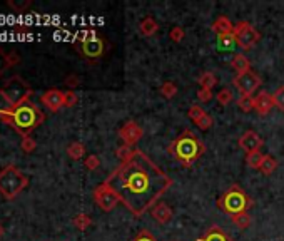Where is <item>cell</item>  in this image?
I'll use <instances>...</instances> for the list:
<instances>
[{
  "mask_svg": "<svg viewBox=\"0 0 284 241\" xmlns=\"http://www.w3.org/2000/svg\"><path fill=\"white\" fill-rule=\"evenodd\" d=\"M206 148L192 131L186 129L169 144V153L181 163V166L189 168L204 154Z\"/></svg>",
  "mask_w": 284,
  "mask_h": 241,
  "instance_id": "obj_3",
  "label": "cell"
},
{
  "mask_svg": "<svg viewBox=\"0 0 284 241\" xmlns=\"http://www.w3.org/2000/svg\"><path fill=\"white\" fill-rule=\"evenodd\" d=\"M20 148H22V151L27 153V154H30V153H34L35 151V148H37V141L32 136H25L22 137V141H20Z\"/></svg>",
  "mask_w": 284,
  "mask_h": 241,
  "instance_id": "obj_31",
  "label": "cell"
},
{
  "mask_svg": "<svg viewBox=\"0 0 284 241\" xmlns=\"http://www.w3.org/2000/svg\"><path fill=\"white\" fill-rule=\"evenodd\" d=\"M80 84V80H79V76H76V74H71V76H67L66 77V85L69 89H76L77 85Z\"/></svg>",
  "mask_w": 284,
  "mask_h": 241,
  "instance_id": "obj_41",
  "label": "cell"
},
{
  "mask_svg": "<svg viewBox=\"0 0 284 241\" xmlns=\"http://www.w3.org/2000/svg\"><path fill=\"white\" fill-rule=\"evenodd\" d=\"M157 30H159V24L155 22L154 17L142 19L141 24H139V32H141L144 37H152Z\"/></svg>",
  "mask_w": 284,
  "mask_h": 241,
  "instance_id": "obj_19",
  "label": "cell"
},
{
  "mask_svg": "<svg viewBox=\"0 0 284 241\" xmlns=\"http://www.w3.org/2000/svg\"><path fill=\"white\" fill-rule=\"evenodd\" d=\"M231 67L236 71V76H241V74L251 71V62L244 54H236L231 61Z\"/></svg>",
  "mask_w": 284,
  "mask_h": 241,
  "instance_id": "obj_18",
  "label": "cell"
},
{
  "mask_svg": "<svg viewBox=\"0 0 284 241\" xmlns=\"http://www.w3.org/2000/svg\"><path fill=\"white\" fill-rule=\"evenodd\" d=\"M238 107L243 112H251L254 111V98L253 95H239L238 99Z\"/></svg>",
  "mask_w": 284,
  "mask_h": 241,
  "instance_id": "obj_28",
  "label": "cell"
},
{
  "mask_svg": "<svg viewBox=\"0 0 284 241\" xmlns=\"http://www.w3.org/2000/svg\"><path fill=\"white\" fill-rule=\"evenodd\" d=\"M159 92L162 98L165 99H173L176 94H178V85H176L174 82H171V80H167V82H164L162 85L159 87Z\"/></svg>",
  "mask_w": 284,
  "mask_h": 241,
  "instance_id": "obj_26",
  "label": "cell"
},
{
  "mask_svg": "<svg viewBox=\"0 0 284 241\" xmlns=\"http://www.w3.org/2000/svg\"><path fill=\"white\" fill-rule=\"evenodd\" d=\"M212 98H214V94H212L211 89H199V90H197V99H199L202 104L209 103Z\"/></svg>",
  "mask_w": 284,
  "mask_h": 241,
  "instance_id": "obj_37",
  "label": "cell"
},
{
  "mask_svg": "<svg viewBox=\"0 0 284 241\" xmlns=\"http://www.w3.org/2000/svg\"><path fill=\"white\" fill-rule=\"evenodd\" d=\"M212 122H214L212 117L209 116V114H206L199 122H197V127H199V129H202V131H206V129H209V127L212 126Z\"/></svg>",
  "mask_w": 284,
  "mask_h": 241,
  "instance_id": "obj_40",
  "label": "cell"
},
{
  "mask_svg": "<svg viewBox=\"0 0 284 241\" xmlns=\"http://www.w3.org/2000/svg\"><path fill=\"white\" fill-rule=\"evenodd\" d=\"M0 121L4 124L12 126L20 136H30V132L42 126V122L45 121V116L39 107L34 103L27 101V103L20 104L17 107H5L0 109Z\"/></svg>",
  "mask_w": 284,
  "mask_h": 241,
  "instance_id": "obj_2",
  "label": "cell"
},
{
  "mask_svg": "<svg viewBox=\"0 0 284 241\" xmlns=\"http://www.w3.org/2000/svg\"><path fill=\"white\" fill-rule=\"evenodd\" d=\"M7 69H10L9 67V62H7V52H5L2 47H0V77L4 76Z\"/></svg>",
  "mask_w": 284,
  "mask_h": 241,
  "instance_id": "obj_38",
  "label": "cell"
},
{
  "mask_svg": "<svg viewBox=\"0 0 284 241\" xmlns=\"http://www.w3.org/2000/svg\"><path fill=\"white\" fill-rule=\"evenodd\" d=\"M262 159H264V154H261L259 151L246 154V163H248V166L251 169H258L259 171V166L262 163Z\"/></svg>",
  "mask_w": 284,
  "mask_h": 241,
  "instance_id": "obj_27",
  "label": "cell"
},
{
  "mask_svg": "<svg viewBox=\"0 0 284 241\" xmlns=\"http://www.w3.org/2000/svg\"><path fill=\"white\" fill-rule=\"evenodd\" d=\"M29 186V178L17 166L9 164L0 171V195L7 200H14Z\"/></svg>",
  "mask_w": 284,
  "mask_h": 241,
  "instance_id": "obj_4",
  "label": "cell"
},
{
  "mask_svg": "<svg viewBox=\"0 0 284 241\" xmlns=\"http://www.w3.org/2000/svg\"><path fill=\"white\" fill-rule=\"evenodd\" d=\"M169 37H171V40L181 42L182 39H184V29H182V27H173L169 32Z\"/></svg>",
  "mask_w": 284,
  "mask_h": 241,
  "instance_id": "obj_36",
  "label": "cell"
},
{
  "mask_svg": "<svg viewBox=\"0 0 284 241\" xmlns=\"http://www.w3.org/2000/svg\"><path fill=\"white\" fill-rule=\"evenodd\" d=\"M77 94L74 92V90H67V92H64V107H74L77 104Z\"/></svg>",
  "mask_w": 284,
  "mask_h": 241,
  "instance_id": "obj_35",
  "label": "cell"
},
{
  "mask_svg": "<svg viewBox=\"0 0 284 241\" xmlns=\"http://www.w3.org/2000/svg\"><path fill=\"white\" fill-rule=\"evenodd\" d=\"M7 62H9V67H14L20 64V56L17 52H7Z\"/></svg>",
  "mask_w": 284,
  "mask_h": 241,
  "instance_id": "obj_42",
  "label": "cell"
},
{
  "mask_svg": "<svg viewBox=\"0 0 284 241\" xmlns=\"http://www.w3.org/2000/svg\"><path fill=\"white\" fill-rule=\"evenodd\" d=\"M233 84H234V87L239 90L241 95H253L256 90L261 87L262 80L256 72L248 71V72L241 74V76H236L233 79Z\"/></svg>",
  "mask_w": 284,
  "mask_h": 241,
  "instance_id": "obj_9",
  "label": "cell"
},
{
  "mask_svg": "<svg viewBox=\"0 0 284 241\" xmlns=\"http://www.w3.org/2000/svg\"><path fill=\"white\" fill-rule=\"evenodd\" d=\"M32 5V2L30 0H7V7L9 9H12V10H15V12H24V10H27Z\"/></svg>",
  "mask_w": 284,
  "mask_h": 241,
  "instance_id": "obj_30",
  "label": "cell"
},
{
  "mask_svg": "<svg viewBox=\"0 0 284 241\" xmlns=\"http://www.w3.org/2000/svg\"><path fill=\"white\" fill-rule=\"evenodd\" d=\"M231 221L234 223L236 228L239 229H246L251 226V214L246 211V213H239V214H234L231 216Z\"/></svg>",
  "mask_w": 284,
  "mask_h": 241,
  "instance_id": "obj_21",
  "label": "cell"
},
{
  "mask_svg": "<svg viewBox=\"0 0 284 241\" xmlns=\"http://www.w3.org/2000/svg\"><path fill=\"white\" fill-rule=\"evenodd\" d=\"M76 47L80 54V57H84L85 61H89V62L99 61L105 52V42L102 37H99L97 34L84 42H76Z\"/></svg>",
  "mask_w": 284,
  "mask_h": 241,
  "instance_id": "obj_8",
  "label": "cell"
},
{
  "mask_svg": "<svg viewBox=\"0 0 284 241\" xmlns=\"http://www.w3.org/2000/svg\"><path fill=\"white\" fill-rule=\"evenodd\" d=\"M67 156L74 159V161H79V159H82L85 156V146L82 142H79V141H74L71 142L67 146Z\"/></svg>",
  "mask_w": 284,
  "mask_h": 241,
  "instance_id": "obj_20",
  "label": "cell"
},
{
  "mask_svg": "<svg viewBox=\"0 0 284 241\" xmlns=\"http://www.w3.org/2000/svg\"><path fill=\"white\" fill-rule=\"evenodd\" d=\"M262 137L256 131H246L243 136L238 139V146L243 149L246 154L259 151V148H262Z\"/></svg>",
  "mask_w": 284,
  "mask_h": 241,
  "instance_id": "obj_12",
  "label": "cell"
},
{
  "mask_svg": "<svg viewBox=\"0 0 284 241\" xmlns=\"http://www.w3.org/2000/svg\"><path fill=\"white\" fill-rule=\"evenodd\" d=\"M197 82H199L201 89H211L212 90V87L219 82V80L212 72H202L199 76V79H197Z\"/></svg>",
  "mask_w": 284,
  "mask_h": 241,
  "instance_id": "obj_22",
  "label": "cell"
},
{
  "mask_svg": "<svg viewBox=\"0 0 284 241\" xmlns=\"http://www.w3.org/2000/svg\"><path fill=\"white\" fill-rule=\"evenodd\" d=\"M217 206L226 214H229V216H234V214L248 211L249 208L253 206V200H251V198L246 195V191L241 189L238 184H233L221 198H219Z\"/></svg>",
  "mask_w": 284,
  "mask_h": 241,
  "instance_id": "obj_6",
  "label": "cell"
},
{
  "mask_svg": "<svg viewBox=\"0 0 284 241\" xmlns=\"http://www.w3.org/2000/svg\"><path fill=\"white\" fill-rule=\"evenodd\" d=\"M136 149H137V148H136ZM136 149H134L132 146H127V144H122L121 148L116 149V156L121 159V163H124V161H127V159L132 158V154L136 153Z\"/></svg>",
  "mask_w": 284,
  "mask_h": 241,
  "instance_id": "obj_29",
  "label": "cell"
},
{
  "mask_svg": "<svg viewBox=\"0 0 284 241\" xmlns=\"http://www.w3.org/2000/svg\"><path fill=\"white\" fill-rule=\"evenodd\" d=\"M173 210L165 205L164 201H157L155 205L151 208V216L157 221L159 224H165V223H169L171 219H173Z\"/></svg>",
  "mask_w": 284,
  "mask_h": 241,
  "instance_id": "obj_15",
  "label": "cell"
},
{
  "mask_svg": "<svg viewBox=\"0 0 284 241\" xmlns=\"http://www.w3.org/2000/svg\"><path fill=\"white\" fill-rule=\"evenodd\" d=\"M272 103H274V107L284 111V85L277 87L274 92H272Z\"/></svg>",
  "mask_w": 284,
  "mask_h": 241,
  "instance_id": "obj_33",
  "label": "cell"
},
{
  "mask_svg": "<svg viewBox=\"0 0 284 241\" xmlns=\"http://www.w3.org/2000/svg\"><path fill=\"white\" fill-rule=\"evenodd\" d=\"M94 201L102 211H112L121 203L114 189H112L110 186H107L105 183L99 184L94 189Z\"/></svg>",
  "mask_w": 284,
  "mask_h": 241,
  "instance_id": "obj_10",
  "label": "cell"
},
{
  "mask_svg": "<svg viewBox=\"0 0 284 241\" xmlns=\"http://www.w3.org/2000/svg\"><path fill=\"white\" fill-rule=\"evenodd\" d=\"M84 166H85V169H89V171L99 169V166H100L99 156H95V154H89V156L84 159Z\"/></svg>",
  "mask_w": 284,
  "mask_h": 241,
  "instance_id": "obj_34",
  "label": "cell"
},
{
  "mask_svg": "<svg viewBox=\"0 0 284 241\" xmlns=\"http://www.w3.org/2000/svg\"><path fill=\"white\" fill-rule=\"evenodd\" d=\"M104 183L134 216L141 218L167 192L173 179L146 153L136 149L132 158L117 166Z\"/></svg>",
  "mask_w": 284,
  "mask_h": 241,
  "instance_id": "obj_1",
  "label": "cell"
},
{
  "mask_svg": "<svg viewBox=\"0 0 284 241\" xmlns=\"http://www.w3.org/2000/svg\"><path fill=\"white\" fill-rule=\"evenodd\" d=\"M276 168H277V161L271 156H264V159H262V163L259 166V171L264 176H269V174L274 173Z\"/></svg>",
  "mask_w": 284,
  "mask_h": 241,
  "instance_id": "obj_23",
  "label": "cell"
},
{
  "mask_svg": "<svg viewBox=\"0 0 284 241\" xmlns=\"http://www.w3.org/2000/svg\"><path fill=\"white\" fill-rule=\"evenodd\" d=\"M74 226H76L77 229H80V231H85L90 224H92V219H90L89 214H85V213H80L77 214L76 218H74Z\"/></svg>",
  "mask_w": 284,
  "mask_h": 241,
  "instance_id": "obj_24",
  "label": "cell"
},
{
  "mask_svg": "<svg viewBox=\"0 0 284 241\" xmlns=\"http://www.w3.org/2000/svg\"><path fill=\"white\" fill-rule=\"evenodd\" d=\"M197 241H233V239L222 231V228L211 226L201 238H197Z\"/></svg>",
  "mask_w": 284,
  "mask_h": 241,
  "instance_id": "obj_17",
  "label": "cell"
},
{
  "mask_svg": "<svg viewBox=\"0 0 284 241\" xmlns=\"http://www.w3.org/2000/svg\"><path fill=\"white\" fill-rule=\"evenodd\" d=\"M233 37H234V44L239 45L243 51H251L261 40V34L249 22H246V20L234 25Z\"/></svg>",
  "mask_w": 284,
  "mask_h": 241,
  "instance_id": "obj_7",
  "label": "cell"
},
{
  "mask_svg": "<svg viewBox=\"0 0 284 241\" xmlns=\"http://www.w3.org/2000/svg\"><path fill=\"white\" fill-rule=\"evenodd\" d=\"M34 94L30 84L20 76H12L2 87H0V95L9 107H17L20 104L30 101V95Z\"/></svg>",
  "mask_w": 284,
  "mask_h": 241,
  "instance_id": "obj_5",
  "label": "cell"
},
{
  "mask_svg": "<svg viewBox=\"0 0 284 241\" xmlns=\"http://www.w3.org/2000/svg\"><path fill=\"white\" fill-rule=\"evenodd\" d=\"M233 30H234V24L231 22V19L221 15L219 19L214 20L212 32L219 37V39H221V37H226V35H233Z\"/></svg>",
  "mask_w": 284,
  "mask_h": 241,
  "instance_id": "obj_16",
  "label": "cell"
},
{
  "mask_svg": "<svg viewBox=\"0 0 284 241\" xmlns=\"http://www.w3.org/2000/svg\"><path fill=\"white\" fill-rule=\"evenodd\" d=\"M132 241H157V239H155L154 234H152V233H149L147 229H142V231L139 233L137 236L134 238Z\"/></svg>",
  "mask_w": 284,
  "mask_h": 241,
  "instance_id": "obj_39",
  "label": "cell"
},
{
  "mask_svg": "<svg viewBox=\"0 0 284 241\" xmlns=\"http://www.w3.org/2000/svg\"><path fill=\"white\" fill-rule=\"evenodd\" d=\"M207 114V112L202 109L201 106H197V104H194V106H191L189 107V111H187V117H189V119L194 122V124L197 126V122H199L202 117H204Z\"/></svg>",
  "mask_w": 284,
  "mask_h": 241,
  "instance_id": "obj_25",
  "label": "cell"
},
{
  "mask_svg": "<svg viewBox=\"0 0 284 241\" xmlns=\"http://www.w3.org/2000/svg\"><path fill=\"white\" fill-rule=\"evenodd\" d=\"M4 233H5V228H4V224H2V223H0V238H2V236H4Z\"/></svg>",
  "mask_w": 284,
  "mask_h": 241,
  "instance_id": "obj_43",
  "label": "cell"
},
{
  "mask_svg": "<svg viewBox=\"0 0 284 241\" xmlns=\"http://www.w3.org/2000/svg\"><path fill=\"white\" fill-rule=\"evenodd\" d=\"M272 107H274L272 94L266 92V90H261V92L254 98V111L258 112L259 116H267Z\"/></svg>",
  "mask_w": 284,
  "mask_h": 241,
  "instance_id": "obj_14",
  "label": "cell"
},
{
  "mask_svg": "<svg viewBox=\"0 0 284 241\" xmlns=\"http://www.w3.org/2000/svg\"><path fill=\"white\" fill-rule=\"evenodd\" d=\"M216 101L221 106H229V104L233 103V92L229 89H221L216 94Z\"/></svg>",
  "mask_w": 284,
  "mask_h": 241,
  "instance_id": "obj_32",
  "label": "cell"
},
{
  "mask_svg": "<svg viewBox=\"0 0 284 241\" xmlns=\"http://www.w3.org/2000/svg\"><path fill=\"white\" fill-rule=\"evenodd\" d=\"M40 103L50 112H57L64 107V92L59 89H49L40 95Z\"/></svg>",
  "mask_w": 284,
  "mask_h": 241,
  "instance_id": "obj_13",
  "label": "cell"
},
{
  "mask_svg": "<svg viewBox=\"0 0 284 241\" xmlns=\"http://www.w3.org/2000/svg\"><path fill=\"white\" fill-rule=\"evenodd\" d=\"M142 136H144L142 127L139 126L136 121H127L119 131V137L122 139V142L127 144V146H136V144L142 139Z\"/></svg>",
  "mask_w": 284,
  "mask_h": 241,
  "instance_id": "obj_11",
  "label": "cell"
}]
</instances>
